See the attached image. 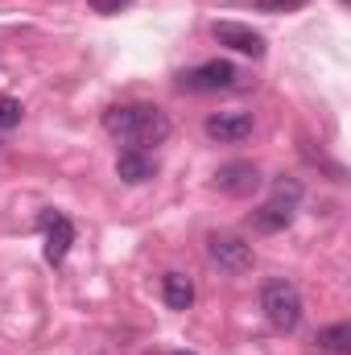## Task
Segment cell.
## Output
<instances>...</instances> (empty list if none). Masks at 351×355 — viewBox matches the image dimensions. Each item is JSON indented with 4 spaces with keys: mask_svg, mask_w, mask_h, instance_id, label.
<instances>
[{
    "mask_svg": "<svg viewBox=\"0 0 351 355\" xmlns=\"http://www.w3.org/2000/svg\"><path fill=\"white\" fill-rule=\"evenodd\" d=\"M318 355H327V352H318Z\"/></svg>",
    "mask_w": 351,
    "mask_h": 355,
    "instance_id": "cell-17",
    "label": "cell"
},
{
    "mask_svg": "<svg viewBox=\"0 0 351 355\" xmlns=\"http://www.w3.org/2000/svg\"><path fill=\"white\" fill-rule=\"evenodd\" d=\"M108 132L132 141V145H157L170 137V116L157 107V103H124V107H112L103 116Z\"/></svg>",
    "mask_w": 351,
    "mask_h": 355,
    "instance_id": "cell-1",
    "label": "cell"
},
{
    "mask_svg": "<svg viewBox=\"0 0 351 355\" xmlns=\"http://www.w3.org/2000/svg\"><path fill=\"white\" fill-rule=\"evenodd\" d=\"M203 132L219 145H240L252 137V116L248 112H215V116H207Z\"/></svg>",
    "mask_w": 351,
    "mask_h": 355,
    "instance_id": "cell-6",
    "label": "cell"
},
{
    "mask_svg": "<svg viewBox=\"0 0 351 355\" xmlns=\"http://www.w3.org/2000/svg\"><path fill=\"white\" fill-rule=\"evenodd\" d=\"M215 42L236 50V54H248V58H264V33H257L252 25H240V21H215L211 25Z\"/></svg>",
    "mask_w": 351,
    "mask_h": 355,
    "instance_id": "cell-3",
    "label": "cell"
},
{
    "mask_svg": "<svg viewBox=\"0 0 351 355\" xmlns=\"http://www.w3.org/2000/svg\"><path fill=\"white\" fill-rule=\"evenodd\" d=\"M207 257L223 272H248L252 268V248L244 240H236V236H211L207 240Z\"/></svg>",
    "mask_w": 351,
    "mask_h": 355,
    "instance_id": "cell-4",
    "label": "cell"
},
{
    "mask_svg": "<svg viewBox=\"0 0 351 355\" xmlns=\"http://www.w3.org/2000/svg\"><path fill=\"white\" fill-rule=\"evenodd\" d=\"M71 244H75V227H71V219H62V215L46 219V261H50V265H62L67 252H71Z\"/></svg>",
    "mask_w": 351,
    "mask_h": 355,
    "instance_id": "cell-8",
    "label": "cell"
},
{
    "mask_svg": "<svg viewBox=\"0 0 351 355\" xmlns=\"http://www.w3.org/2000/svg\"><path fill=\"white\" fill-rule=\"evenodd\" d=\"M124 4H128V0H91V8H95V12H108V17H112V12H120Z\"/></svg>",
    "mask_w": 351,
    "mask_h": 355,
    "instance_id": "cell-15",
    "label": "cell"
},
{
    "mask_svg": "<svg viewBox=\"0 0 351 355\" xmlns=\"http://www.w3.org/2000/svg\"><path fill=\"white\" fill-rule=\"evenodd\" d=\"M116 174L137 186V182H149V178H153V162H149L141 149H124V153L116 157Z\"/></svg>",
    "mask_w": 351,
    "mask_h": 355,
    "instance_id": "cell-10",
    "label": "cell"
},
{
    "mask_svg": "<svg viewBox=\"0 0 351 355\" xmlns=\"http://www.w3.org/2000/svg\"><path fill=\"white\" fill-rule=\"evenodd\" d=\"M306 0H257V8L261 12H293V8H302Z\"/></svg>",
    "mask_w": 351,
    "mask_h": 355,
    "instance_id": "cell-14",
    "label": "cell"
},
{
    "mask_svg": "<svg viewBox=\"0 0 351 355\" xmlns=\"http://www.w3.org/2000/svg\"><path fill=\"white\" fill-rule=\"evenodd\" d=\"M21 124V99L0 95V128H17Z\"/></svg>",
    "mask_w": 351,
    "mask_h": 355,
    "instance_id": "cell-13",
    "label": "cell"
},
{
    "mask_svg": "<svg viewBox=\"0 0 351 355\" xmlns=\"http://www.w3.org/2000/svg\"><path fill=\"white\" fill-rule=\"evenodd\" d=\"M174 355H194V352H174Z\"/></svg>",
    "mask_w": 351,
    "mask_h": 355,
    "instance_id": "cell-16",
    "label": "cell"
},
{
    "mask_svg": "<svg viewBox=\"0 0 351 355\" xmlns=\"http://www.w3.org/2000/svg\"><path fill=\"white\" fill-rule=\"evenodd\" d=\"M215 186H219L223 194H232V198H248V194L261 186V170H257L252 162H228V166H219Z\"/></svg>",
    "mask_w": 351,
    "mask_h": 355,
    "instance_id": "cell-7",
    "label": "cell"
},
{
    "mask_svg": "<svg viewBox=\"0 0 351 355\" xmlns=\"http://www.w3.org/2000/svg\"><path fill=\"white\" fill-rule=\"evenodd\" d=\"M261 310L277 331H298L306 306H302V293H298L293 281H268L261 293Z\"/></svg>",
    "mask_w": 351,
    "mask_h": 355,
    "instance_id": "cell-2",
    "label": "cell"
},
{
    "mask_svg": "<svg viewBox=\"0 0 351 355\" xmlns=\"http://www.w3.org/2000/svg\"><path fill=\"white\" fill-rule=\"evenodd\" d=\"M318 352H327V355H343V352H351V327H348V322L323 327V331H318Z\"/></svg>",
    "mask_w": 351,
    "mask_h": 355,
    "instance_id": "cell-12",
    "label": "cell"
},
{
    "mask_svg": "<svg viewBox=\"0 0 351 355\" xmlns=\"http://www.w3.org/2000/svg\"><path fill=\"white\" fill-rule=\"evenodd\" d=\"M162 297H166L170 310H190V302H194V285H190V277H182V272H166V281H162Z\"/></svg>",
    "mask_w": 351,
    "mask_h": 355,
    "instance_id": "cell-11",
    "label": "cell"
},
{
    "mask_svg": "<svg viewBox=\"0 0 351 355\" xmlns=\"http://www.w3.org/2000/svg\"><path fill=\"white\" fill-rule=\"evenodd\" d=\"M232 83H236V67L228 58H211V62H203V67L182 75L186 91H228Z\"/></svg>",
    "mask_w": 351,
    "mask_h": 355,
    "instance_id": "cell-5",
    "label": "cell"
},
{
    "mask_svg": "<svg viewBox=\"0 0 351 355\" xmlns=\"http://www.w3.org/2000/svg\"><path fill=\"white\" fill-rule=\"evenodd\" d=\"M252 223L261 227V232H285L289 223H293V202H285V198H268L261 211H252Z\"/></svg>",
    "mask_w": 351,
    "mask_h": 355,
    "instance_id": "cell-9",
    "label": "cell"
}]
</instances>
